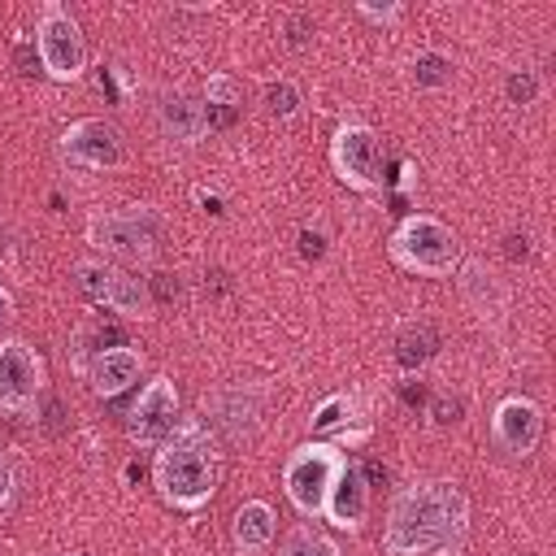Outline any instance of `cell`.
<instances>
[{
  "label": "cell",
  "mask_w": 556,
  "mask_h": 556,
  "mask_svg": "<svg viewBox=\"0 0 556 556\" xmlns=\"http://www.w3.org/2000/svg\"><path fill=\"white\" fill-rule=\"evenodd\" d=\"M139 374H143V352H135L130 343H122V348H109V352H100V356L87 365L83 382L91 387V395H100V400H113V395L130 391V387L139 382Z\"/></svg>",
  "instance_id": "18"
},
{
  "label": "cell",
  "mask_w": 556,
  "mask_h": 556,
  "mask_svg": "<svg viewBox=\"0 0 556 556\" xmlns=\"http://www.w3.org/2000/svg\"><path fill=\"white\" fill-rule=\"evenodd\" d=\"M452 278H456V287H460V300L473 308V317L500 330L504 317H508V287H504V278H500L486 261H478V256L460 261Z\"/></svg>",
  "instance_id": "14"
},
{
  "label": "cell",
  "mask_w": 556,
  "mask_h": 556,
  "mask_svg": "<svg viewBox=\"0 0 556 556\" xmlns=\"http://www.w3.org/2000/svg\"><path fill=\"white\" fill-rule=\"evenodd\" d=\"M222 482V439L200 421L182 417L152 456V486L178 513H200Z\"/></svg>",
  "instance_id": "2"
},
{
  "label": "cell",
  "mask_w": 556,
  "mask_h": 556,
  "mask_svg": "<svg viewBox=\"0 0 556 556\" xmlns=\"http://www.w3.org/2000/svg\"><path fill=\"white\" fill-rule=\"evenodd\" d=\"M178 421H182V413H178V387L169 382V374H152V378L143 382L139 400H135L130 413H126V434H130V443L156 452V447L174 434Z\"/></svg>",
  "instance_id": "12"
},
{
  "label": "cell",
  "mask_w": 556,
  "mask_h": 556,
  "mask_svg": "<svg viewBox=\"0 0 556 556\" xmlns=\"http://www.w3.org/2000/svg\"><path fill=\"white\" fill-rule=\"evenodd\" d=\"M452 78H456V61L443 48H421L408 61V83L417 91H443V87H452Z\"/></svg>",
  "instance_id": "23"
},
{
  "label": "cell",
  "mask_w": 556,
  "mask_h": 556,
  "mask_svg": "<svg viewBox=\"0 0 556 556\" xmlns=\"http://www.w3.org/2000/svg\"><path fill=\"white\" fill-rule=\"evenodd\" d=\"M200 104H204V122L208 130H230L243 113V87L235 74H208L204 78V91H200Z\"/></svg>",
  "instance_id": "21"
},
{
  "label": "cell",
  "mask_w": 556,
  "mask_h": 556,
  "mask_svg": "<svg viewBox=\"0 0 556 556\" xmlns=\"http://www.w3.org/2000/svg\"><path fill=\"white\" fill-rule=\"evenodd\" d=\"M87 243L104 261L156 265L165 248V213L156 204H122L87 217Z\"/></svg>",
  "instance_id": "3"
},
{
  "label": "cell",
  "mask_w": 556,
  "mask_h": 556,
  "mask_svg": "<svg viewBox=\"0 0 556 556\" xmlns=\"http://www.w3.org/2000/svg\"><path fill=\"white\" fill-rule=\"evenodd\" d=\"M539 96H543V74H539L534 65L508 70V78H504V100H508L513 109H530Z\"/></svg>",
  "instance_id": "26"
},
{
  "label": "cell",
  "mask_w": 556,
  "mask_h": 556,
  "mask_svg": "<svg viewBox=\"0 0 556 556\" xmlns=\"http://www.w3.org/2000/svg\"><path fill=\"white\" fill-rule=\"evenodd\" d=\"M48 395V365L26 339H0V413L39 417V400Z\"/></svg>",
  "instance_id": "9"
},
{
  "label": "cell",
  "mask_w": 556,
  "mask_h": 556,
  "mask_svg": "<svg viewBox=\"0 0 556 556\" xmlns=\"http://www.w3.org/2000/svg\"><path fill=\"white\" fill-rule=\"evenodd\" d=\"M74 282H78V291L91 304L109 308L122 321H143V317L156 313V300L148 291V278H139V274H130V269H122V265H113L104 256L74 261Z\"/></svg>",
  "instance_id": "6"
},
{
  "label": "cell",
  "mask_w": 556,
  "mask_h": 556,
  "mask_svg": "<svg viewBox=\"0 0 556 556\" xmlns=\"http://www.w3.org/2000/svg\"><path fill=\"white\" fill-rule=\"evenodd\" d=\"M274 534H278L274 508H269L265 500H243L239 513H235V521H230V543H235V552H239V556H261V552H269Z\"/></svg>",
  "instance_id": "20"
},
{
  "label": "cell",
  "mask_w": 556,
  "mask_h": 556,
  "mask_svg": "<svg viewBox=\"0 0 556 556\" xmlns=\"http://www.w3.org/2000/svg\"><path fill=\"white\" fill-rule=\"evenodd\" d=\"M491 439L504 456H517V460L534 456L543 439V408L530 395H504L491 408Z\"/></svg>",
  "instance_id": "13"
},
{
  "label": "cell",
  "mask_w": 556,
  "mask_h": 556,
  "mask_svg": "<svg viewBox=\"0 0 556 556\" xmlns=\"http://www.w3.org/2000/svg\"><path fill=\"white\" fill-rule=\"evenodd\" d=\"M156 130H161V139L174 143V148H195V143L208 135L200 96H191L187 87H165V91L156 96Z\"/></svg>",
  "instance_id": "16"
},
{
  "label": "cell",
  "mask_w": 556,
  "mask_h": 556,
  "mask_svg": "<svg viewBox=\"0 0 556 556\" xmlns=\"http://www.w3.org/2000/svg\"><path fill=\"white\" fill-rule=\"evenodd\" d=\"M13 486H17V482H13V469H9V460L0 456V517L13 508Z\"/></svg>",
  "instance_id": "31"
},
{
  "label": "cell",
  "mask_w": 556,
  "mask_h": 556,
  "mask_svg": "<svg viewBox=\"0 0 556 556\" xmlns=\"http://www.w3.org/2000/svg\"><path fill=\"white\" fill-rule=\"evenodd\" d=\"M295 252H300L304 265H321V261H326V252H330V230H326L321 217H313V222H304V226L295 230Z\"/></svg>",
  "instance_id": "27"
},
{
  "label": "cell",
  "mask_w": 556,
  "mask_h": 556,
  "mask_svg": "<svg viewBox=\"0 0 556 556\" xmlns=\"http://www.w3.org/2000/svg\"><path fill=\"white\" fill-rule=\"evenodd\" d=\"M13 313H17V304H13V291H9L4 282H0V330H4L9 321H13Z\"/></svg>",
  "instance_id": "32"
},
{
  "label": "cell",
  "mask_w": 556,
  "mask_h": 556,
  "mask_svg": "<svg viewBox=\"0 0 556 556\" xmlns=\"http://www.w3.org/2000/svg\"><path fill=\"white\" fill-rule=\"evenodd\" d=\"M308 430H313V434H330V443H334L339 452H343V447H361V443L374 434V426L365 421V404H361L356 391H334V395H326V400L313 408Z\"/></svg>",
  "instance_id": "15"
},
{
  "label": "cell",
  "mask_w": 556,
  "mask_h": 556,
  "mask_svg": "<svg viewBox=\"0 0 556 556\" xmlns=\"http://www.w3.org/2000/svg\"><path fill=\"white\" fill-rule=\"evenodd\" d=\"M126 343V334H122V326L117 321H104V313H91V317H83L74 330H70V374H87V365L100 356V352H109V348H122Z\"/></svg>",
  "instance_id": "19"
},
{
  "label": "cell",
  "mask_w": 556,
  "mask_h": 556,
  "mask_svg": "<svg viewBox=\"0 0 556 556\" xmlns=\"http://www.w3.org/2000/svg\"><path fill=\"white\" fill-rule=\"evenodd\" d=\"M434 352H439V326L430 317L400 321V330H395V365L404 374H421Z\"/></svg>",
  "instance_id": "22"
},
{
  "label": "cell",
  "mask_w": 556,
  "mask_h": 556,
  "mask_svg": "<svg viewBox=\"0 0 556 556\" xmlns=\"http://www.w3.org/2000/svg\"><path fill=\"white\" fill-rule=\"evenodd\" d=\"M348 452H339L334 443H300L287 460H282V491L287 500L295 504L300 517L308 521H321V508H326V495H330V482L334 473L343 469Z\"/></svg>",
  "instance_id": "8"
},
{
  "label": "cell",
  "mask_w": 556,
  "mask_h": 556,
  "mask_svg": "<svg viewBox=\"0 0 556 556\" xmlns=\"http://www.w3.org/2000/svg\"><path fill=\"white\" fill-rule=\"evenodd\" d=\"M30 43H35L39 70L52 83H78L87 74V39H83V26H78V17L61 0H43L39 4Z\"/></svg>",
  "instance_id": "5"
},
{
  "label": "cell",
  "mask_w": 556,
  "mask_h": 556,
  "mask_svg": "<svg viewBox=\"0 0 556 556\" xmlns=\"http://www.w3.org/2000/svg\"><path fill=\"white\" fill-rule=\"evenodd\" d=\"M261 104H265V113H269V117L287 122V117H295V113H300L304 91L295 87V78H269V83L261 87Z\"/></svg>",
  "instance_id": "24"
},
{
  "label": "cell",
  "mask_w": 556,
  "mask_h": 556,
  "mask_svg": "<svg viewBox=\"0 0 556 556\" xmlns=\"http://www.w3.org/2000/svg\"><path fill=\"white\" fill-rule=\"evenodd\" d=\"M387 256L408 269V274H421V278H452L456 265L465 261L460 256V239L447 222L430 217V213H408L391 239H387Z\"/></svg>",
  "instance_id": "4"
},
{
  "label": "cell",
  "mask_w": 556,
  "mask_h": 556,
  "mask_svg": "<svg viewBox=\"0 0 556 556\" xmlns=\"http://www.w3.org/2000/svg\"><path fill=\"white\" fill-rule=\"evenodd\" d=\"M356 13H361L365 22H374V26H395V22L404 17V4H395V0H387V4H369V0H361Z\"/></svg>",
  "instance_id": "30"
},
{
  "label": "cell",
  "mask_w": 556,
  "mask_h": 556,
  "mask_svg": "<svg viewBox=\"0 0 556 556\" xmlns=\"http://www.w3.org/2000/svg\"><path fill=\"white\" fill-rule=\"evenodd\" d=\"M56 156L70 169L109 174V169H117L126 161V139L109 117H74L56 139Z\"/></svg>",
  "instance_id": "10"
},
{
  "label": "cell",
  "mask_w": 556,
  "mask_h": 556,
  "mask_svg": "<svg viewBox=\"0 0 556 556\" xmlns=\"http://www.w3.org/2000/svg\"><path fill=\"white\" fill-rule=\"evenodd\" d=\"M282 39H287V48H313V39H317V17L308 13V9H287L282 13Z\"/></svg>",
  "instance_id": "28"
},
{
  "label": "cell",
  "mask_w": 556,
  "mask_h": 556,
  "mask_svg": "<svg viewBox=\"0 0 556 556\" xmlns=\"http://www.w3.org/2000/svg\"><path fill=\"white\" fill-rule=\"evenodd\" d=\"M469 539V500L452 478H417L391 495L382 521L387 556H460Z\"/></svg>",
  "instance_id": "1"
},
{
  "label": "cell",
  "mask_w": 556,
  "mask_h": 556,
  "mask_svg": "<svg viewBox=\"0 0 556 556\" xmlns=\"http://www.w3.org/2000/svg\"><path fill=\"white\" fill-rule=\"evenodd\" d=\"M4 248H9V217H4V208H0V256H4Z\"/></svg>",
  "instance_id": "33"
},
{
  "label": "cell",
  "mask_w": 556,
  "mask_h": 556,
  "mask_svg": "<svg viewBox=\"0 0 556 556\" xmlns=\"http://www.w3.org/2000/svg\"><path fill=\"white\" fill-rule=\"evenodd\" d=\"M330 169L343 187L361 195L387 191V161H382V139L369 122H339L330 135Z\"/></svg>",
  "instance_id": "7"
},
{
  "label": "cell",
  "mask_w": 556,
  "mask_h": 556,
  "mask_svg": "<svg viewBox=\"0 0 556 556\" xmlns=\"http://www.w3.org/2000/svg\"><path fill=\"white\" fill-rule=\"evenodd\" d=\"M460 413H465V404H460L456 395H434V400H430V426H434V430L456 426V421H460Z\"/></svg>",
  "instance_id": "29"
},
{
  "label": "cell",
  "mask_w": 556,
  "mask_h": 556,
  "mask_svg": "<svg viewBox=\"0 0 556 556\" xmlns=\"http://www.w3.org/2000/svg\"><path fill=\"white\" fill-rule=\"evenodd\" d=\"M200 421L217 434V439H252L261 430V413H265V387L256 382H217L204 400H200Z\"/></svg>",
  "instance_id": "11"
},
{
  "label": "cell",
  "mask_w": 556,
  "mask_h": 556,
  "mask_svg": "<svg viewBox=\"0 0 556 556\" xmlns=\"http://www.w3.org/2000/svg\"><path fill=\"white\" fill-rule=\"evenodd\" d=\"M365 517H369V478L361 473L356 460H343V469H339L334 482H330L321 521H330L334 530L356 534V530H365Z\"/></svg>",
  "instance_id": "17"
},
{
  "label": "cell",
  "mask_w": 556,
  "mask_h": 556,
  "mask_svg": "<svg viewBox=\"0 0 556 556\" xmlns=\"http://www.w3.org/2000/svg\"><path fill=\"white\" fill-rule=\"evenodd\" d=\"M278 556H343V552H339V543H334L330 534H321L317 526H295V530L282 539Z\"/></svg>",
  "instance_id": "25"
}]
</instances>
